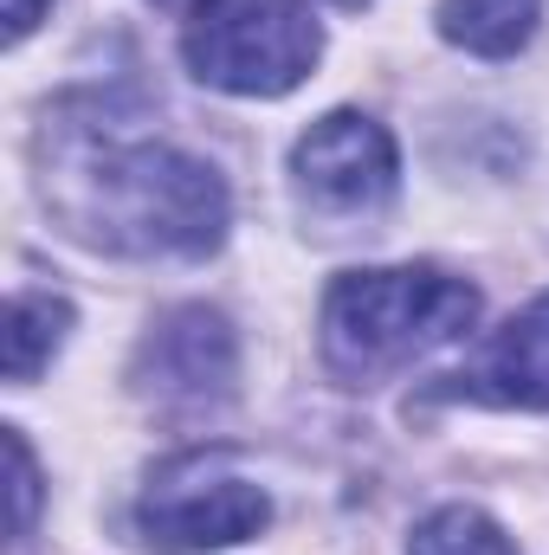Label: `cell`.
Segmentation results:
<instances>
[{
    "instance_id": "8",
    "label": "cell",
    "mask_w": 549,
    "mask_h": 555,
    "mask_svg": "<svg viewBox=\"0 0 549 555\" xmlns=\"http://www.w3.org/2000/svg\"><path fill=\"white\" fill-rule=\"evenodd\" d=\"M439 39H452L472 59H511L537 39L544 0H439Z\"/></svg>"
},
{
    "instance_id": "14",
    "label": "cell",
    "mask_w": 549,
    "mask_h": 555,
    "mask_svg": "<svg viewBox=\"0 0 549 555\" xmlns=\"http://www.w3.org/2000/svg\"><path fill=\"white\" fill-rule=\"evenodd\" d=\"M343 7H362V0H343Z\"/></svg>"
},
{
    "instance_id": "4",
    "label": "cell",
    "mask_w": 549,
    "mask_h": 555,
    "mask_svg": "<svg viewBox=\"0 0 549 555\" xmlns=\"http://www.w3.org/2000/svg\"><path fill=\"white\" fill-rule=\"evenodd\" d=\"M272 524V498L240 478L220 452H175L137 498V537L162 555H201L246 543Z\"/></svg>"
},
{
    "instance_id": "3",
    "label": "cell",
    "mask_w": 549,
    "mask_h": 555,
    "mask_svg": "<svg viewBox=\"0 0 549 555\" xmlns=\"http://www.w3.org/2000/svg\"><path fill=\"white\" fill-rule=\"evenodd\" d=\"M317 52H323V26L304 0H207L181 39L188 72L233 98L297 91Z\"/></svg>"
},
{
    "instance_id": "12",
    "label": "cell",
    "mask_w": 549,
    "mask_h": 555,
    "mask_svg": "<svg viewBox=\"0 0 549 555\" xmlns=\"http://www.w3.org/2000/svg\"><path fill=\"white\" fill-rule=\"evenodd\" d=\"M39 13H46V0H7V39H26L39 26Z\"/></svg>"
},
{
    "instance_id": "11",
    "label": "cell",
    "mask_w": 549,
    "mask_h": 555,
    "mask_svg": "<svg viewBox=\"0 0 549 555\" xmlns=\"http://www.w3.org/2000/svg\"><path fill=\"white\" fill-rule=\"evenodd\" d=\"M7 459H13V543L33 537V511H39V472L20 433H7Z\"/></svg>"
},
{
    "instance_id": "10",
    "label": "cell",
    "mask_w": 549,
    "mask_h": 555,
    "mask_svg": "<svg viewBox=\"0 0 549 555\" xmlns=\"http://www.w3.org/2000/svg\"><path fill=\"white\" fill-rule=\"evenodd\" d=\"M408 555H518V550H511V537H505L485 511H472V504H439V511L413 530Z\"/></svg>"
},
{
    "instance_id": "5",
    "label": "cell",
    "mask_w": 549,
    "mask_h": 555,
    "mask_svg": "<svg viewBox=\"0 0 549 555\" xmlns=\"http://www.w3.org/2000/svg\"><path fill=\"white\" fill-rule=\"evenodd\" d=\"M291 188H297V207L330 227L375 220L401 188L395 137L362 111H330L291 149Z\"/></svg>"
},
{
    "instance_id": "7",
    "label": "cell",
    "mask_w": 549,
    "mask_h": 555,
    "mask_svg": "<svg viewBox=\"0 0 549 555\" xmlns=\"http://www.w3.org/2000/svg\"><path fill=\"white\" fill-rule=\"evenodd\" d=\"M452 395L485 408H549V291L478 343V356L452 375Z\"/></svg>"
},
{
    "instance_id": "1",
    "label": "cell",
    "mask_w": 549,
    "mask_h": 555,
    "mask_svg": "<svg viewBox=\"0 0 549 555\" xmlns=\"http://www.w3.org/2000/svg\"><path fill=\"white\" fill-rule=\"evenodd\" d=\"M59 220L124 259H207L227 240V181L168 142H85L46 181Z\"/></svg>"
},
{
    "instance_id": "6",
    "label": "cell",
    "mask_w": 549,
    "mask_h": 555,
    "mask_svg": "<svg viewBox=\"0 0 549 555\" xmlns=\"http://www.w3.org/2000/svg\"><path fill=\"white\" fill-rule=\"evenodd\" d=\"M240 375V343L233 323L207 304L168 310L137 349V395L155 401L162 414H214L233 401Z\"/></svg>"
},
{
    "instance_id": "13",
    "label": "cell",
    "mask_w": 549,
    "mask_h": 555,
    "mask_svg": "<svg viewBox=\"0 0 549 555\" xmlns=\"http://www.w3.org/2000/svg\"><path fill=\"white\" fill-rule=\"evenodd\" d=\"M155 7H168V13H188V20H194V13H201L207 0H155Z\"/></svg>"
},
{
    "instance_id": "9",
    "label": "cell",
    "mask_w": 549,
    "mask_h": 555,
    "mask_svg": "<svg viewBox=\"0 0 549 555\" xmlns=\"http://www.w3.org/2000/svg\"><path fill=\"white\" fill-rule=\"evenodd\" d=\"M72 330V304L46 291H20L7 304V382H33Z\"/></svg>"
},
{
    "instance_id": "2",
    "label": "cell",
    "mask_w": 549,
    "mask_h": 555,
    "mask_svg": "<svg viewBox=\"0 0 549 555\" xmlns=\"http://www.w3.org/2000/svg\"><path fill=\"white\" fill-rule=\"evenodd\" d=\"M472 323H478V291L452 272H433V266L349 272L323 297V362L349 388H369L459 343Z\"/></svg>"
}]
</instances>
